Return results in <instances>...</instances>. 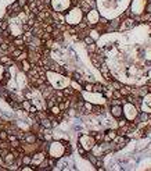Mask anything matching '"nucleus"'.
I'll return each instance as SVG.
<instances>
[{"label":"nucleus","mask_w":151,"mask_h":171,"mask_svg":"<svg viewBox=\"0 0 151 171\" xmlns=\"http://www.w3.org/2000/svg\"><path fill=\"white\" fill-rule=\"evenodd\" d=\"M83 14L85 13L80 10V7H71L68 13L65 14V24H68L71 26L78 25L83 20Z\"/></svg>","instance_id":"1"},{"label":"nucleus","mask_w":151,"mask_h":171,"mask_svg":"<svg viewBox=\"0 0 151 171\" xmlns=\"http://www.w3.org/2000/svg\"><path fill=\"white\" fill-rule=\"evenodd\" d=\"M64 152H65V146L61 141H56V142H50L49 149H47V153H49L50 157L58 159L61 156H64Z\"/></svg>","instance_id":"2"},{"label":"nucleus","mask_w":151,"mask_h":171,"mask_svg":"<svg viewBox=\"0 0 151 171\" xmlns=\"http://www.w3.org/2000/svg\"><path fill=\"white\" fill-rule=\"evenodd\" d=\"M50 7H51L53 11L65 13V11H68L72 7V4H71V0H51Z\"/></svg>","instance_id":"3"},{"label":"nucleus","mask_w":151,"mask_h":171,"mask_svg":"<svg viewBox=\"0 0 151 171\" xmlns=\"http://www.w3.org/2000/svg\"><path fill=\"white\" fill-rule=\"evenodd\" d=\"M78 143L82 146V148L85 149L86 152H90L93 146L96 145V139L93 138V135H90V134L87 132V134L82 135V136L78 139Z\"/></svg>","instance_id":"4"},{"label":"nucleus","mask_w":151,"mask_h":171,"mask_svg":"<svg viewBox=\"0 0 151 171\" xmlns=\"http://www.w3.org/2000/svg\"><path fill=\"white\" fill-rule=\"evenodd\" d=\"M123 107V117H125L128 121H135V118L137 117V107L135 104H132V103L126 102L125 104L122 106Z\"/></svg>","instance_id":"5"},{"label":"nucleus","mask_w":151,"mask_h":171,"mask_svg":"<svg viewBox=\"0 0 151 171\" xmlns=\"http://www.w3.org/2000/svg\"><path fill=\"white\" fill-rule=\"evenodd\" d=\"M100 17H101V15H100L99 11L96 10V9H92L89 13H86V17H83V20L89 24V26H90V28H93L96 24H99Z\"/></svg>","instance_id":"6"},{"label":"nucleus","mask_w":151,"mask_h":171,"mask_svg":"<svg viewBox=\"0 0 151 171\" xmlns=\"http://www.w3.org/2000/svg\"><path fill=\"white\" fill-rule=\"evenodd\" d=\"M46 157H47V152H44V150H36L32 155V164L36 167V170H38V166H39Z\"/></svg>","instance_id":"7"},{"label":"nucleus","mask_w":151,"mask_h":171,"mask_svg":"<svg viewBox=\"0 0 151 171\" xmlns=\"http://www.w3.org/2000/svg\"><path fill=\"white\" fill-rule=\"evenodd\" d=\"M110 114H111L115 120L121 118V117H123V107H122V106H111V107H110Z\"/></svg>","instance_id":"8"},{"label":"nucleus","mask_w":151,"mask_h":171,"mask_svg":"<svg viewBox=\"0 0 151 171\" xmlns=\"http://www.w3.org/2000/svg\"><path fill=\"white\" fill-rule=\"evenodd\" d=\"M135 25V18L133 17H126L125 20H122L121 25H119V31H126L129 28Z\"/></svg>","instance_id":"9"},{"label":"nucleus","mask_w":151,"mask_h":171,"mask_svg":"<svg viewBox=\"0 0 151 171\" xmlns=\"http://www.w3.org/2000/svg\"><path fill=\"white\" fill-rule=\"evenodd\" d=\"M100 73H101V75H103V78L107 81V82H111L112 81V75H111V73H110V70H108V67L105 66V63H103L101 64V67H100Z\"/></svg>","instance_id":"10"},{"label":"nucleus","mask_w":151,"mask_h":171,"mask_svg":"<svg viewBox=\"0 0 151 171\" xmlns=\"http://www.w3.org/2000/svg\"><path fill=\"white\" fill-rule=\"evenodd\" d=\"M22 142H25V143H36L38 142V135L35 134V132H32V131H26Z\"/></svg>","instance_id":"11"},{"label":"nucleus","mask_w":151,"mask_h":171,"mask_svg":"<svg viewBox=\"0 0 151 171\" xmlns=\"http://www.w3.org/2000/svg\"><path fill=\"white\" fill-rule=\"evenodd\" d=\"M117 135H118V131L117 129H107V131H104V142H111L114 141L115 138H117Z\"/></svg>","instance_id":"12"},{"label":"nucleus","mask_w":151,"mask_h":171,"mask_svg":"<svg viewBox=\"0 0 151 171\" xmlns=\"http://www.w3.org/2000/svg\"><path fill=\"white\" fill-rule=\"evenodd\" d=\"M3 161H4V166H6L7 168L10 167L11 164H14V161H15V156H14L13 152H11V150L8 152V153H7V155L3 157Z\"/></svg>","instance_id":"13"},{"label":"nucleus","mask_w":151,"mask_h":171,"mask_svg":"<svg viewBox=\"0 0 151 171\" xmlns=\"http://www.w3.org/2000/svg\"><path fill=\"white\" fill-rule=\"evenodd\" d=\"M32 107H33V103H32V100H29V99H24L22 102H21V110H24V111L31 113Z\"/></svg>","instance_id":"14"},{"label":"nucleus","mask_w":151,"mask_h":171,"mask_svg":"<svg viewBox=\"0 0 151 171\" xmlns=\"http://www.w3.org/2000/svg\"><path fill=\"white\" fill-rule=\"evenodd\" d=\"M13 45L15 47H26V43H25V40L22 39V35H20V36H15L13 39Z\"/></svg>","instance_id":"15"},{"label":"nucleus","mask_w":151,"mask_h":171,"mask_svg":"<svg viewBox=\"0 0 151 171\" xmlns=\"http://www.w3.org/2000/svg\"><path fill=\"white\" fill-rule=\"evenodd\" d=\"M90 135H93V138L96 139V143H101L104 141V132H97V131H92L89 132Z\"/></svg>","instance_id":"16"},{"label":"nucleus","mask_w":151,"mask_h":171,"mask_svg":"<svg viewBox=\"0 0 151 171\" xmlns=\"http://www.w3.org/2000/svg\"><path fill=\"white\" fill-rule=\"evenodd\" d=\"M39 124H40V127H42L43 129H51V128H53V122H51V120H50L49 117L43 118L42 121L39 122Z\"/></svg>","instance_id":"17"},{"label":"nucleus","mask_w":151,"mask_h":171,"mask_svg":"<svg viewBox=\"0 0 151 171\" xmlns=\"http://www.w3.org/2000/svg\"><path fill=\"white\" fill-rule=\"evenodd\" d=\"M69 86H71L75 92H82V89H83V86L80 85L76 79H71V81H69Z\"/></svg>","instance_id":"18"},{"label":"nucleus","mask_w":151,"mask_h":171,"mask_svg":"<svg viewBox=\"0 0 151 171\" xmlns=\"http://www.w3.org/2000/svg\"><path fill=\"white\" fill-rule=\"evenodd\" d=\"M47 113H49V114H51V115H54V117H57L60 113H63V111H61V109L58 107V104H54V106H51V107H49V109H47Z\"/></svg>","instance_id":"19"},{"label":"nucleus","mask_w":151,"mask_h":171,"mask_svg":"<svg viewBox=\"0 0 151 171\" xmlns=\"http://www.w3.org/2000/svg\"><path fill=\"white\" fill-rule=\"evenodd\" d=\"M31 68H32V64H31L29 60H22V61H21V71L28 73Z\"/></svg>","instance_id":"20"},{"label":"nucleus","mask_w":151,"mask_h":171,"mask_svg":"<svg viewBox=\"0 0 151 171\" xmlns=\"http://www.w3.org/2000/svg\"><path fill=\"white\" fill-rule=\"evenodd\" d=\"M63 93H64V97H68V99H71L74 95H75V91H74L71 86H65V88L63 89Z\"/></svg>","instance_id":"21"},{"label":"nucleus","mask_w":151,"mask_h":171,"mask_svg":"<svg viewBox=\"0 0 151 171\" xmlns=\"http://www.w3.org/2000/svg\"><path fill=\"white\" fill-rule=\"evenodd\" d=\"M100 35H101V33H100L99 31L96 29L94 26L89 29V36H90V38H93V40H94V42H96V40H97V39H99V38H100Z\"/></svg>","instance_id":"22"},{"label":"nucleus","mask_w":151,"mask_h":171,"mask_svg":"<svg viewBox=\"0 0 151 171\" xmlns=\"http://www.w3.org/2000/svg\"><path fill=\"white\" fill-rule=\"evenodd\" d=\"M119 92H121V95L123 96V97H126V96H129L132 93V88L128 85H122L121 89H119Z\"/></svg>","instance_id":"23"},{"label":"nucleus","mask_w":151,"mask_h":171,"mask_svg":"<svg viewBox=\"0 0 151 171\" xmlns=\"http://www.w3.org/2000/svg\"><path fill=\"white\" fill-rule=\"evenodd\" d=\"M103 91H104V85L97 82L93 84V93H103Z\"/></svg>","instance_id":"24"},{"label":"nucleus","mask_w":151,"mask_h":171,"mask_svg":"<svg viewBox=\"0 0 151 171\" xmlns=\"http://www.w3.org/2000/svg\"><path fill=\"white\" fill-rule=\"evenodd\" d=\"M28 56H29V52H28V49L22 50L20 54V57L18 59H15V61H22V60H28Z\"/></svg>","instance_id":"25"},{"label":"nucleus","mask_w":151,"mask_h":171,"mask_svg":"<svg viewBox=\"0 0 151 171\" xmlns=\"http://www.w3.org/2000/svg\"><path fill=\"white\" fill-rule=\"evenodd\" d=\"M8 22H7V20H0V33L3 32V31H6V29H8Z\"/></svg>","instance_id":"26"},{"label":"nucleus","mask_w":151,"mask_h":171,"mask_svg":"<svg viewBox=\"0 0 151 171\" xmlns=\"http://www.w3.org/2000/svg\"><path fill=\"white\" fill-rule=\"evenodd\" d=\"M93 84L94 82H85L83 84V91H86L87 93H92L93 92Z\"/></svg>","instance_id":"27"},{"label":"nucleus","mask_w":151,"mask_h":171,"mask_svg":"<svg viewBox=\"0 0 151 171\" xmlns=\"http://www.w3.org/2000/svg\"><path fill=\"white\" fill-rule=\"evenodd\" d=\"M22 164H32V155H22Z\"/></svg>","instance_id":"28"},{"label":"nucleus","mask_w":151,"mask_h":171,"mask_svg":"<svg viewBox=\"0 0 151 171\" xmlns=\"http://www.w3.org/2000/svg\"><path fill=\"white\" fill-rule=\"evenodd\" d=\"M96 52H97V47H96V42L92 43V45H87V53H89V56H90V54H94Z\"/></svg>","instance_id":"29"},{"label":"nucleus","mask_w":151,"mask_h":171,"mask_svg":"<svg viewBox=\"0 0 151 171\" xmlns=\"http://www.w3.org/2000/svg\"><path fill=\"white\" fill-rule=\"evenodd\" d=\"M67 114H68V117H75V115L78 114V110H76L74 106H71V107L67 110Z\"/></svg>","instance_id":"30"},{"label":"nucleus","mask_w":151,"mask_h":171,"mask_svg":"<svg viewBox=\"0 0 151 171\" xmlns=\"http://www.w3.org/2000/svg\"><path fill=\"white\" fill-rule=\"evenodd\" d=\"M140 21L141 22H150L151 21V14L150 13H144L143 15L140 17Z\"/></svg>","instance_id":"31"},{"label":"nucleus","mask_w":151,"mask_h":171,"mask_svg":"<svg viewBox=\"0 0 151 171\" xmlns=\"http://www.w3.org/2000/svg\"><path fill=\"white\" fill-rule=\"evenodd\" d=\"M110 85H111L112 89H118V91H119V89H121V86L123 85V84H121V82H118V81H114V79H112L111 82H110Z\"/></svg>","instance_id":"32"},{"label":"nucleus","mask_w":151,"mask_h":171,"mask_svg":"<svg viewBox=\"0 0 151 171\" xmlns=\"http://www.w3.org/2000/svg\"><path fill=\"white\" fill-rule=\"evenodd\" d=\"M8 139V132L7 129H2L0 131V141H7Z\"/></svg>","instance_id":"33"},{"label":"nucleus","mask_w":151,"mask_h":171,"mask_svg":"<svg viewBox=\"0 0 151 171\" xmlns=\"http://www.w3.org/2000/svg\"><path fill=\"white\" fill-rule=\"evenodd\" d=\"M4 74H6V66L0 63V82L4 79Z\"/></svg>","instance_id":"34"},{"label":"nucleus","mask_w":151,"mask_h":171,"mask_svg":"<svg viewBox=\"0 0 151 171\" xmlns=\"http://www.w3.org/2000/svg\"><path fill=\"white\" fill-rule=\"evenodd\" d=\"M43 46L47 47V49H53V46H54V39H49V40H46V42L43 43Z\"/></svg>","instance_id":"35"},{"label":"nucleus","mask_w":151,"mask_h":171,"mask_svg":"<svg viewBox=\"0 0 151 171\" xmlns=\"http://www.w3.org/2000/svg\"><path fill=\"white\" fill-rule=\"evenodd\" d=\"M21 146V141L20 139H14V141H11L10 142V148H20Z\"/></svg>","instance_id":"36"},{"label":"nucleus","mask_w":151,"mask_h":171,"mask_svg":"<svg viewBox=\"0 0 151 171\" xmlns=\"http://www.w3.org/2000/svg\"><path fill=\"white\" fill-rule=\"evenodd\" d=\"M83 42H85V45L87 46V45H92V43H94V40H93V38H90L89 35H86V36L83 38Z\"/></svg>","instance_id":"37"},{"label":"nucleus","mask_w":151,"mask_h":171,"mask_svg":"<svg viewBox=\"0 0 151 171\" xmlns=\"http://www.w3.org/2000/svg\"><path fill=\"white\" fill-rule=\"evenodd\" d=\"M123 96L121 95V92H119L118 89H114V92H112V99H122Z\"/></svg>","instance_id":"38"},{"label":"nucleus","mask_w":151,"mask_h":171,"mask_svg":"<svg viewBox=\"0 0 151 171\" xmlns=\"http://www.w3.org/2000/svg\"><path fill=\"white\" fill-rule=\"evenodd\" d=\"M76 150H78V153H79V155H80V156H83V157H85V155H86V150H85V149H83L80 145H79V143H78V149H76Z\"/></svg>","instance_id":"39"},{"label":"nucleus","mask_w":151,"mask_h":171,"mask_svg":"<svg viewBox=\"0 0 151 171\" xmlns=\"http://www.w3.org/2000/svg\"><path fill=\"white\" fill-rule=\"evenodd\" d=\"M99 24H101V25H107V24H108V20H107V18H104V17H100Z\"/></svg>","instance_id":"40"},{"label":"nucleus","mask_w":151,"mask_h":171,"mask_svg":"<svg viewBox=\"0 0 151 171\" xmlns=\"http://www.w3.org/2000/svg\"><path fill=\"white\" fill-rule=\"evenodd\" d=\"M144 10H146V13H150L151 14V0L148 2V3H146V9H144Z\"/></svg>","instance_id":"41"},{"label":"nucleus","mask_w":151,"mask_h":171,"mask_svg":"<svg viewBox=\"0 0 151 171\" xmlns=\"http://www.w3.org/2000/svg\"><path fill=\"white\" fill-rule=\"evenodd\" d=\"M17 2H18V4H20L21 7H24V6H26V4L29 3V2H28V0H17Z\"/></svg>","instance_id":"42"},{"label":"nucleus","mask_w":151,"mask_h":171,"mask_svg":"<svg viewBox=\"0 0 151 171\" xmlns=\"http://www.w3.org/2000/svg\"><path fill=\"white\" fill-rule=\"evenodd\" d=\"M4 164V161H3V157H2V156H0V166H3Z\"/></svg>","instance_id":"43"},{"label":"nucleus","mask_w":151,"mask_h":171,"mask_svg":"<svg viewBox=\"0 0 151 171\" xmlns=\"http://www.w3.org/2000/svg\"><path fill=\"white\" fill-rule=\"evenodd\" d=\"M90 2H94V0H90Z\"/></svg>","instance_id":"44"},{"label":"nucleus","mask_w":151,"mask_h":171,"mask_svg":"<svg viewBox=\"0 0 151 171\" xmlns=\"http://www.w3.org/2000/svg\"><path fill=\"white\" fill-rule=\"evenodd\" d=\"M0 131H2V128H0Z\"/></svg>","instance_id":"45"}]
</instances>
